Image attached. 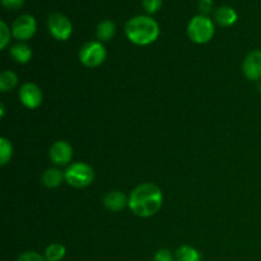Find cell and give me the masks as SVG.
<instances>
[{"mask_svg": "<svg viewBox=\"0 0 261 261\" xmlns=\"http://www.w3.org/2000/svg\"><path fill=\"white\" fill-rule=\"evenodd\" d=\"M163 203L162 191L154 184H142L132 191L129 206L135 216L148 218L157 213Z\"/></svg>", "mask_w": 261, "mask_h": 261, "instance_id": "obj_1", "label": "cell"}, {"mask_svg": "<svg viewBox=\"0 0 261 261\" xmlns=\"http://www.w3.org/2000/svg\"><path fill=\"white\" fill-rule=\"evenodd\" d=\"M125 33L135 45L147 46L158 38L160 25L149 15H135L125 24Z\"/></svg>", "mask_w": 261, "mask_h": 261, "instance_id": "obj_2", "label": "cell"}, {"mask_svg": "<svg viewBox=\"0 0 261 261\" xmlns=\"http://www.w3.org/2000/svg\"><path fill=\"white\" fill-rule=\"evenodd\" d=\"M188 35L195 43L209 42L214 36L213 20L208 15H195L188 24Z\"/></svg>", "mask_w": 261, "mask_h": 261, "instance_id": "obj_3", "label": "cell"}, {"mask_svg": "<svg viewBox=\"0 0 261 261\" xmlns=\"http://www.w3.org/2000/svg\"><path fill=\"white\" fill-rule=\"evenodd\" d=\"M65 180L70 186L76 189H83L93 182V168L84 162L73 163L65 171Z\"/></svg>", "mask_w": 261, "mask_h": 261, "instance_id": "obj_4", "label": "cell"}, {"mask_svg": "<svg viewBox=\"0 0 261 261\" xmlns=\"http://www.w3.org/2000/svg\"><path fill=\"white\" fill-rule=\"evenodd\" d=\"M106 48L101 41H89L82 46L79 51V60L88 68L99 66L106 60Z\"/></svg>", "mask_w": 261, "mask_h": 261, "instance_id": "obj_5", "label": "cell"}, {"mask_svg": "<svg viewBox=\"0 0 261 261\" xmlns=\"http://www.w3.org/2000/svg\"><path fill=\"white\" fill-rule=\"evenodd\" d=\"M47 28L55 40L66 41L73 33V25L69 18L61 13H51L47 18Z\"/></svg>", "mask_w": 261, "mask_h": 261, "instance_id": "obj_6", "label": "cell"}, {"mask_svg": "<svg viewBox=\"0 0 261 261\" xmlns=\"http://www.w3.org/2000/svg\"><path fill=\"white\" fill-rule=\"evenodd\" d=\"M37 23L35 17L30 14L19 15L12 24V33L17 40L27 41L36 33Z\"/></svg>", "mask_w": 261, "mask_h": 261, "instance_id": "obj_7", "label": "cell"}, {"mask_svg": "<svg viewBox=\"0 0 261 261\" xmlns=\"http://www.w3.org/2000/svg\"><path fill=\"white\" fill-rule=\"evenodd\" d=\"M19 99L27 109L35 110L42 103V92L35 83H25L20 87Z\"/></svg>", "mask_w": 261, "mask_h": 261, "instance_id": "obj_8", "label": "cell"}, {"mask_svg": "<svg viewBox=\"0 0 261 261\" xmlns=\"http://www.w3.org/2000/svg\"><path fill=\"white\" fill-rule=\"evenodd\" d=\"M50 158L55 165L65 166L73 158V148L64 140H58L50 148Z\"/></svg>", "mask_w": 261, "mask_h": 261, "instance_id": "obj_9", "label": "cell"}, {"mask_svg": "<svg viewBox=\"0 0 261 261\" xmlns=\"http://www.w3.org/2000/svg\"><path fill=\"white\" fill-rule=\"evenodd\" d=\"M242 70L249 81H260L261 79V51L255 50L250 53L242 64Z\"/></svg>", "mask_w": 261, "mask_h": 261, "instance_id": "obj_10", "label": "cell"}, {"mask_svg": "<svg viewBox=\"0 0 261 261\" xmlns=\"http://www.w3.org/2000/svg\"><path fill=\"white\" fill-rule=\"evenodd\" d=\"M214 19L222 27H231L237 22V13L232 7L222 5L214 12Z\"/></svg>", "mask_w": 261, "mask_h": 261, "instance_id": "obj_11", "label": "cell"}, {"mask_svg": "<svg viewBox=\"0 0 261 261\" xmlns=\"http://www.w3.org/2000/svg\"><path fill=\"white\" fill-rule=\"evenodd\" d=\"M103 204L109 211L111 212H120L129 205V199L121 193V191H110L103 199Z\"/></svg>", "mask_w": 261, "mask_h": 261, "instance_id": "obj_12", "label": "cell"}, {"mask_svg": "<svg viewBox=\"0 0 261 261\" xmlns=\"http://www.w3.org/2000/svg\"><path fill=\"white\" fill-rule=\"evenodd\" d=\"M10 55H12V58L17 63L25 64L32 58V50H31V47L27 43L18 42L10 47Z\"/></svg>", "mask_w": 261, "mask_h": 261, "instance_id": "obj_13", "label": "cell"}, {"mask_svg": "<svg viewBox=\"0 0 261 261\" xmlns=\"http://www.w3.org/2000/svg\"><path fill=\"white\" fill-rule=\"evenodd\" d=\"M65 178V176L61 173V171H59L58 168H48L43 172L42 175V184L48 189H55L59 188L63 182V180Z\"/></svg>", "mask_w": 261, "mask_h": 261, "instance_id": "obj_14", "label": "cell"}, {"mask_svg": "<svg viewBox=\"0 0 261 261\" xmlns=\"http://www.w3.org/2000/svg\"><path fill=\"white\" fill-rule=\"evenodd\" d=\"M97 38H98L101 42H105V41H110L116 33V25L112 20L110 19H105L102 22L98 23L97 25Z\"/></svg>", "mask_w": 261, "mask_h": 261, "instance_id": "obj_15", "label": "cell"}, {"mask_svg": "<svg viewBox=\"0 0 261 261\" xmlns=\"http://www.w3.org/2000/svg\"><path fill=\"white\" fill-rule=\"evenodd\" d=\"M175 261H201V255L196 249L185 245L175 252Z\"/></svg>", "mask_w": 261, "mask_h": 261, "instance_id": "obj_16", "label": "cell"}, {"mask_svg": "<svg viewBox=\"0 0 261 261\" xmlns=\"http://www.w3.org/2000/svg\"><path fill=\"white\" fill-rule=\"evenodd\" d=\"M66 249L61 244H51L45 250L46 261H61L65 257Z\"/></svg>", "mask_w": 261, "mask_h": 261, "instance_id": "obj_17", "label": "cell"}, {"mask_svg": "<svg viewBox=\"0 0 261 261\" xmlns=\"http://www.w3.org/2000/svg\"><path fill=\"white\" fill-rule=\"evenodd\" d=\"M18 84V76L14 71L4 70L0 74V91L9 92Z\"/></svg>", "mask_w": 261, "mask_h": 261, "instance_id": "obj_18", "label": "cell"}, {"mask_svg": "<svg viewBox=\"0 0 261 261\" xmlns=\"http://www.w3.org/2000/svg\"><path fill=\"white\" fill-rule=\"evenodd\" d=\"M12 143H10L7 138H2V139H0V163H2V166L7 165L8 161L12 157Z\"/></svg>", "mask_w": 261, "mask_h": 261, "instance_id": "obj_19", "label": "cell"}, {"mask_svg": "<svg viewBox=\"0 0 261 261\" xmlns=\"http://www.w3.org/2000/svg\"><path fill=\"white\" fill-rule=\"evenodd\" d=\"M10 41V30L4 20L0 22V48L4 50Z\"/></svg>", "mask_w": 261, "mask_h": 261, "instance_id": "obj_20", "label": "cell"}, {"mask_svg": "<svg viewBox=\"0 0 261 261\" xmlns=\"http://www.w3.org/2000/svg\"><path fill=\"white\" fill-rule=\"evenodd\" d=\"M142 4L145 12L149 13V14H154V13H157L161 9L163 0H142Z\"/></svg>", "mask_w": 261, "mask_h": 261, "instance_id": "obj_21", "label": "cell"}, {"mask_svg": "<svg viewBox=\"0 0 261 261\" xmlns=\"http://www.w3.org/2000/svg\"><path fill=\"white\" fill-rule=\"evenodd\" d=\"M17 261H46V259L36 251H25L18 256Z\"/></svg>", "mask_w": 261, "mask_h": 261, "instance_id": "obj_22", "label": "cell"}, {"mask_svg": "<svg viewBox=\"0 0 261 261\" xmlns=\"http://www.w3.org/2000/svg\"><path fill=\"white\" fill-rule=\"evenodd\" d=\"M153 261H175V255H172L170 250L161 249L154 254Z\"/></svg>", "mask_w": 261, "mask_h": 261, "instance_id": "obj_23", "label": "cell"}, {"mask_svg": "<svg viewBox=\"0 0 261 261\" xmlns=\"http://www.w3.org/2000/svg\"><path fill=\"white\" fill-rule=\"evenodd\" d=\"M3 7L7 8L10 10H17L19 8L23 7L24 4V0H2Z\"/></svg>", "mask_w": 261, "mask_h": 261, "instance_id": "obj_24", "label": "cell"}, {"mask_svg": "<svg viewBox=\"0 0 261 261\" xmlns=\"http://www.w3.org/2000/svg\"><path fill=\"white\" fill-rule=\"evenodd\" d=\"M213 8V0H199V10L203 15L209 14Z\"/></svg>", "mask_w": 261, "mask_h": 261, "instance_id": "obj_25", "label": "cell"}, {"mask_svg": "<svg viewBox=\"0 0 261 261\" xmlns=\"http://www.w3.org/2000/svg\"><path fill=\"white\" fill-rule=\"evenodd\" d=\"M0 110H2V117L4 116V105H0Z\"/></svg>", "mask_w": 261, "mask_h": 261, "instance_id": "obj_26", "label": "cell"}]
</instances>
